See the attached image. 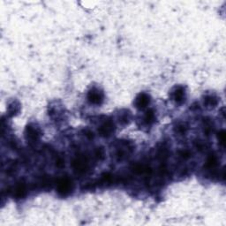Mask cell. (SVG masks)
<instances>
[{"mask_svg":"<svg viewBox=\"0 0 226 226\" xmlns=\"http://www.w3.org/2000/svg\"><path fill=\"white\" fill-rule=\"evenodd\" d=\"M184 95H185V91L182 88H176L174 94H173V98L176 100L177 102H179L184 98Z\"/></svg>","mask_w":226,"mask_h":226,"instance_id":"5b68a950","label":"cell"},{"mask_svg":"<svg viewBox=\"0 0 226 226\" xmlns=\"http://www.w3.org/2000/svg\"><path fill=\"white\" fill-rule=\"evenodd\" d=\"M28 137L30 139H32V140H36V138L38 137L39 135L38 131L35 128H32V127H28Z\"/></svg>","mask_w":226,"mask_h":226,"instance_id":"8992f818","label":"cell"},{"mask_svg":"<svg viewBox=\"0 0 226 226\" xmlns=\"http://www.w3.org/2000/svg\"><path fill=\"white\" fill-rule=\"evenodd\" d=\"M25 193H26V189H25V187L23 185H20L15 189V195L17 197H19V198L22 197L25 194Z\"/></svg>","mask_w":226,"mask_h":226,"instance_id":"52a82bcc","label":"cell"},{"mask_svg":"<svg viewBox=\"0 0 226 226\" xmlns=\"http://www.w3.org/2000/svg\"><path fill=\"white\" fill-rule=\"evenodd\" d=\"M88 100L94 104H100L103 101L104 95L102 94V92H100L98 89H92L89 93H88Z\"/></svg>","mask_w":226,"mask_h":226,"instance_id":"7a4b0ae2","label":"cell"},{"mask_svg":"<svg viewBox=\"0 0 226 226\" xmlns=\"http://www.w3.org/2000/svg\"><path fill=\"white\" fill-rule=\"evenodd\" d=\"M145 120L147 121V123H152V122H154L155 120V115L154 113L152 112V111H148L147 112V115H146V118H145Z\"/></svg>","mask_w":226,"mask_h":226,"instance_id":"ba28073f","label":"cell"},{"mask_svg":"<svg viewBox=\"0 0 226 226\" xmlns=\"http://www.w3.org/2000/svg\"><path fill=\"white\" fill-rule=\"evenodd\" d=\"M72 190V182L68 178H62L58 183V192L62 195H66Z\"/></svg>","mask_w":226,"mask_h":226,"instance_id":"6da1fadb","label":"cell"},{"mask_svg":"<svg viewBox=\"0 0 226 226\" xmlns=\"http://www.w3.org/2000/svg\"><path fill=\"white\" fill-rule=\"evenodd\" d=\"M219 139H220V141L222 143H224V141H225V134H224V132H223L222 133L219 134Z\"/></svg>","mask_w":226,"mask_h":226,"instance_id":"9c48e42d","label":"cell"},{"mask_svg":"<svg viewBox=\"0 0 226 226\" xmlns=\"http://www.w3.org/2000/svg\"><path fill=\"white\" fill-rule=\"evenodd\" d=\"M113 131V126L110 124V123H105L103 127H101L100 129V132L102 133V135H104V136H108L110 135V133Z\"/></svg>","mask_w":226,"mask_h":226,"instance_id":"277c9868","label":"cell"},{"mask_svg":"<svg viewBox=\"0 0 226 226\" xmlns=\"http://www.w3.org/2000/svg\"><path fill=\"white\" fill-rule=\"evenodd\" d=\"M149 97L146 94H141L139 95L135 101V104L137 108H144L147 105L149 104Z\"/></svg>","mask_w":226,"mask_h":226,"instance_id":"3957f363","label":"cell"}]
</instances>
